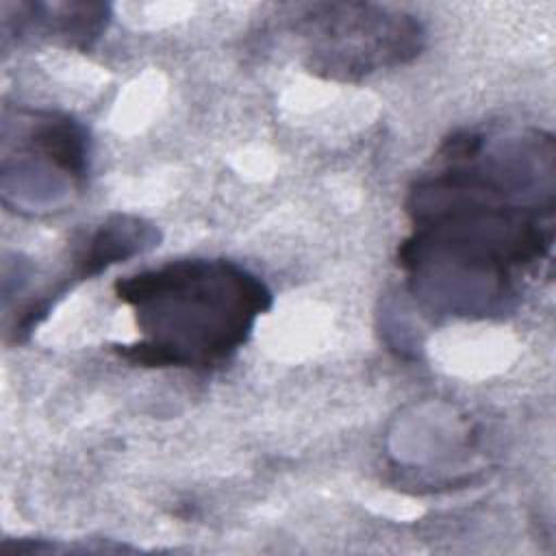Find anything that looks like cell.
Masks as SVG:
<instances>
[{
    "mask_svg": "<svg viewBox=\"0 0 556 556\" xmlns=\"http://www.w3.org/2000/svg\"><path fill=\"white\" fill-rule=\"evenodd\" d=\"M554 139L541 130L450 135L406 198L397 267L432 315H502L554 245Z\"/></svg>",
    "mask_w": 556,
    "mask_h": 556,
    "instance_id": "cell-1",
    "label": "cell"
},
{
    "mask_svg": "<svg viewBox=\"0 0 556 556\" xmlns=\"http://www.w3.org/2000/svg\"><path fill=\"white\" fill-rule=\"evenodd\" d=\"M139 341L115 352L141 367L211 369L243 348L274 304L269 287L226 258H180L119 278Z\"/></svg>",
    "mask_w": 556,
    "mask_h": 556,
    "instance_id": "cell-2",
    "label": "cell"
},
{
    "mask_svg": "<svg viewBox=\"0 0 556 556\" xmlns=\"http://www.w3.org/2000/svg\"><path fill=\"white\" fill-rule=\"evenodd\" d=\"M308 72L339 83H358L380 70L419 56L426 33L402 11L369 2H315L295 11L293 24Z\"/></svg>",
    "mask_w": 556,
    "mask_h": 556,
    "instance_id": "cell-3",
    "label": "cell"
},
{
    "mask_svg": "<svg viewBox=\"0 0 556 556\" xmlns=\"http://www.w3.org/2000/svg\"><path fill=\"white\" fill-rule=\"evenodd\" d=\"M4 132L17 139V185L30 176L28 191H50L54 200L80 191L89 172V139L76 119L56 111L17 109L15 122L4 115Z\"/></svg>",
    "mask_w": 556,
    "mask_h": 556,
    "instance_id": "cell-4",
    "label": "cell"
},
{
    "mask_svg": "<svg viewBox=\"0 0 556 556\" xmlns=\"http://www.w3.org/2000/svg\"><path fill=\"white\" fill-rule=\"evenodd\" d=\"M159 237L156 226L141 217L111 215L70 245L67 269L41 293V302L52 311L54 302L76 282L98 276L106 267L159 245Z\"/></svg>",
    "mask_w": 556,
    "mask_h": 556,
    "instance_id": "cell-5",
    "label": "cell"
},
{
    "mask_svg": "<svg viewBox=\"0 0 556 556\" xmlns=\"http://www.w3.org/2000/svg\"><path fill=\"white\" fill-rule=\"evenodd\" d=\"M2 15L4 37L46 39L85 52L104 35L111 9L100 2H4Z\"/></svg>",
    "mask_w": 556,
    "mask_h": 556,
    "instance_id": "cell-6",
    "label": "cell"
}]
</instances>
